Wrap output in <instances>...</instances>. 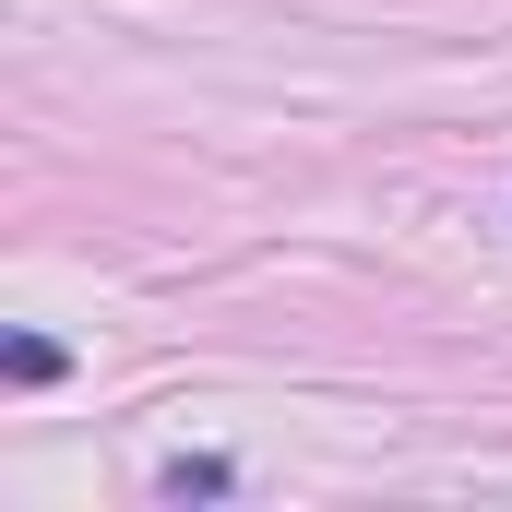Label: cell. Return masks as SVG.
<instances>
[{
	"instance_id": "obj_1",
	"label": "cell",
	"mask_w": 512,
	"mask_h": 512,
	"mask_svg": "<svg viewBox=\"0 0 512 512\" xmlns=\"http://www.w3.org/2000/svg\"><path fill=\"white\" fill-rule=\"evenodd\" d=\"M227 489H239L227 453H179V465H155V501H227Z\"/></svg>"
},
{
	"instance_id": "obj_2",
	"label": "cell",
	"mask_w": 512,
	"mask_h": 512,
	"mask_svg": "<svg viewBox=\"0 0 512 512\" xmlns=\"http://www.w3.org/2000/svg\"><path fill=\"white\" fill-rule=\"evenodd\" d=\"M0 370H12V393H48L60 370H72V358H60L48 334H12V346H0Z\"/></svg>"
}]
</instances>
